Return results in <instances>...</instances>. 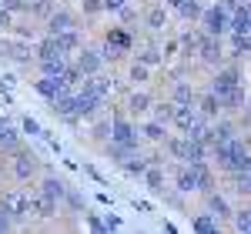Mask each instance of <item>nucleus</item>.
I'll return each instance as SVG.
<instances>
[{"instance_id":"aec40b11","label":"nucleus","mask_w":251,"mask_h":234,"mask_svg":"<svg viewBox=\"0 0 251 234\" xmlns=\"http://www.w3.org/2000/svg\"><path fill=\"white\" fill-rule=\"evenodd\" d=\"M201 37H204V30H201V27H198V23H194L191 30H184V34H181V57H198V50H201Z\"/></svg>"},{"instance_id":"0eeeda50","label":"nucleus","mask_w":251,"mask_h":234,"mask_svg":"<svg viewBox=\"0 0 251 234\" xmlns=\"http://www.w3.org/2000/svg\"><path fill=\"white\" fill-rule=\"evenodd\" d=\"M0 201L7 204V211L14 214V221H30V217H37V204H34V194H30V191L10 187V191L0 194Z\"/></svg>"},{"instance_id":"72a5a7b5","label":"nucleus","mask_w":251,"mask_h":234,"mask_svg":"<svg viewBox=\"0 0 251 234\" xmlns=\"http://www.w3.org/2000/svg\"><path fill=\"white\" fill-rule=\"evenodd\" d=\"M91 140H97V144L111 140V117H91Z\"/></svg>"},{"instance_id":"f257e3e1","label":"nucleus","mask_w":251,"mask_h":234,"mask_svg":"<svg viewBox=\"0 0 251 234\" xmlns=\"http://www.w3.org/2000/svg\"><path fill=\"white\" fill-rule=\"evenodd\" d=\"M211 161L221 174H234V171H251V147L248 140L238 134L231 140L211 144Z\"/></svg>"},{"instance_id":"a19ab883","label":"nucleus","mask_w":251,"mask_h":234,"mask_svg":"<svg viewBox=\"0 0 251 234\" xmlns=\"http://www.w3.org/2000/svg\"><path fill=\"white\" fill-rule=\"evenodd\" d=\"M127 80H131L134 87H144V84L151 80V67H148V64H141V60H134V64L127 67Z\"/></svg>"},{"instance_id":"ddd939ff","label":"nucleus","mask_w":251,"mask_h":234,"mask_svg":"<svg viewBox=\"0 0 251 234\" xmlns=\"http://www.w3.org/2000/svg\"><path fill=\"white\" fill-rule=\"evenodd\" d=\"M198 117H201V111H198V104H174V114H171V127L177 131V134H188L194 124H198Z\"/></svg>"},{"instance_id":"3c124183","label":"nucleus","mask_w":251,"mask_h":234,"mask_svg":"<svg viewBox=\"0 0 251 234\" xmlns=\"http://www.w3.org/2000/svg\"><path fill=\"white\" fill-rule=\"evenodd\" d=\"M117 17H121V23H134V20H137V10H134V3L127 0V3H124V7L117 10Z\"/></svg>"},{"instance_id":"c756f323","label":"nucleus","mask_w":251,"mask_h":234,"mask_svg":"<svg viewBox=\"0 0 251 234\" xmlns=\"http://www.w3.org/2000/svg\"><path fill=\"white\" fill-rule=\"evenodd\" d=\"M171 100L174 104H198V94H194V87L188 84V80H174L171 84Z\"/></svg>"},{"instance_id":"4d7b16f0","label":"nucleus","mask_w":251,"mask_h":234,"mask_svg":"<svg viewBox=\"0 0 251 234\" xmlns=\"http://www.w3.org/2000/svg\"><path fill=\"white\" fill-rule=\"evenodd\" d=\"M10 27H14V17H10V14L0 7V30H10Z\"/></svg>"},{"instance_id":"6e6552de","label":"nucleus","mask_w":251,"mask_h":234,"mask_svg":"<svg viewBox=\"0 0 251 234\" xmlns=\"http://www.w3.org/2000/svg\"><path fill=\"white\" fill-rule=\"evenodd\" d=\"M238 87H245V74H241L238 64H221V67H214L211 91L218 94V97H228V94H234Z\"/></svg>"},{"instance_id":"f8f14e48","label":"nucleus","mask_w":251,"mask_h":234,"mask_svg":"<svg viewBox=\"0 0 251 234\" xmlns=\"http://www.w3.org/2000/svg\"><path fill=\"white\" fill-rule=\"evenodd\" d=\"M80 27V20L74 10H67V7H57L50 17L44 20V34H64V30H74Z\"/></svg>"},{"instance_id":"603ef678","label":"nucleus","mask_w":251,"mask_h":234,"mask_svg":"<svg viewBox=\"0 0 251 234\" xmlns=\"http://www.w3.org/2000/svg\"><path fill=\"white\" fill-rule=\"evenodd\" d=\"M87 228L97 234H107V224H104V217H97V214H87Z\"/></svg>"},{"instance_id":"a18cd8bd","label":"nucleus","mask_w":251,"mask_h":234,"mask_svg":"<svg viewBox=\"0 0 251 234\" xmlns=\"http://www.w3.org/2000/svg\"><path fill=\"white\" fill-rule=\"evenodd\" d=\"M151 114L154 120H164V124H171V114H174V100H154V107H151Z\"/></svg>"},{"instance_id":"052dcab7","label":"nucleus","mask_w":251,"mask_h":234,"mask_svg":"<svg viewBox=\"0 0 251 234\" xmlns=\"http://www.w3.org/2000/svg\"><path fill=\"white\" fill-rule=\"evenodd\" d=\"M248 3H251V0H248Z\"/></svg>"},{"instance_id":"49530a36","label":"nucleus","mask_w":251,"mask_h":234,"mask_svg":"<svg viewBox=\"0 0 251 234\" xmlns=\"http://www.w3.org/2000/svg\"><path fill=\"white\" fill-rule=\"evenodd\" d=\"M0 7L10 14V17H20V14H30V0H0Z\"/></svg>"},{"instance_id":"c85d7f7f","label":"nucleus","mask_w":251,"mask_h":234,"mask_svg":"<svg viewBox=\"0 0 251 234\" xmlns=\"http://www.w3.org/2000/svg\"><path fill=\"white\" fill-rule=\"evenodd\" d=\"M228 47H231L228 57H234V60L251 57V34H228Z\"/></svg>"},{"instance_id":"13d9d810","label":"nucleus","mask_w":251,"mask_h":234,"mask_svg":"<svg viewBox=\"0 0 251 234\" xmlns=\"http://www.w3.org/2000/svg\"><path fill=\"white\" fill-rule=\"evenodd\" d=\"M225 3H228V7H231V10H234L238 3H248V0H225Z\"/></svg>"},{"instance_id":"4c0bfd02","label":"nucleus","mask_w":251,"mask_h":234,"mask_svg":"<svg viewBox=\"0 0 251 234\" xmlns=\"http://www.w3.org/2000/svg\"><path fill=\"white\" fill-rule=\"evenodd\" d=\"M17 147H20V134L7 124V120H0V151L10 154V151H17Z\"/></svg>"},{"instance_id":"393cba45","label":"nucleus","mask_w":251,"mask_h":234,"mask_svg":"<svg viewBox=\"0 0 251 234\" xmlns=\"http://www.w3.org/2000/svg\"><path fill=\"white\" fill-rule=\"evenodd\" d=\"M191 231L194 234H218L221 231V221H218L211 211H201V214L191 217Z\"/></svg>"},{"instance_id":"20e7f679","label":"nucleus","mask_w":251,"mask_h":234,"mask_svg":"<svg viewBox=\"0 0 251 234\" xmlns=\"http://www.w3.org/2000/svg\"><path fill=\"white\" fill-rule=\"evenodd\" d=\"M0 57L10 60V64H30V60H37V47H34V40L3 30V37H0Z\"/></svg>"},{"instance_id":"8fccbe9b","label":"nucleus","mask_w":251,"mask_h":234,"mask_svg":"<svg viewBox=\"0 0 251 234\" xmlns=\"http://www.w3.org/2000/svg\"><path fill=\"white\" fill-rule=\"evenodd\" d=\"M14 224H17V221H14V214H10V211H7V204L0 201V234H3V231H10Z\"/></svg>"},{"instance_id":"6ab92c4d","label":"nucleus","mask_w":251,"mask_h":234,"mask_svg":"<svg viewBox=\"0 0 251 234\" xmlns=\"http://www.w3.org/2000/svg\"><path fill=\"white\" fill-rule=\"evenodd\" d=\"M80 91H87V94H94V97H100L104 104H107V97L114 94V80L104 77V74H91V77H84Z\"/></svg>"},{"instance_id":"bb28decb","label":"nucleus","mask_w":251,"mask_h":234,"mask_svg":"<svg viewBox=\"0 0 251 234\" xmlns=\"http://www.w3.org/2000/svg\"><path fill=\"white\" fill-rule=\"evenodd\" d=\"M141 181H144V187H148L151 194H164V191H168V187H164V167H161V164H151Z\"/></svg>"},{"instance_id":"4be33fe9","label":"nucleus","mask_w":251,"mask_h":234,"mask_svg":"<svg viewBox=\"0 0 251 234\" xmlns=\"http://www.w3.org/2000/svg\"><path fill=\"white\" fill-rule=\"evenodd\" d=\"M228 34H251V3H238L231 10V30Z\"/></svg>"},{"instance_id":"5701e85b","label":"nucleus","mask_w":251,"mask_h":234,"mask_svg":"<svg viewBox=\"0 0 251 234\" xmlns=\"http://www.w3.org/2000/svg\"><path fill=\"white\" fill-rule=\"evenodd\" d=\"M144 27L157 34V30H164L168 27V3H154V7H148V14H144Z\"/></svg>"},{"instance_id":"a878e982","label":"nucleus","mask_w":251,"mask_h":234,"mask_svg":"<svg viewBox=\"0 0 251 234\" xmlns=\"http://www.w3.org/2000/svg\"><path fill=\"white\" fill-rule=\"evenodd\" d=\"M34 204H37V217H44V221L57 217V208H60V201H57V197L44 194V191H34Z\"/></svg>"},{"instance_id":"9d476101","label":"nucleus","mask_w":251,"mask_h":234,"mask_svg":"<svg viewBox=\"0 0 251 234\" xmlns=\"http://www.w3.org/2000/svg\"><path fill=\"white\" fill-rule=\"evenodd\" d=\"M37 154L34 151H27L24 144H20L17 151H10V171H14V177L17 181H30V177L37 174Z\"/></svg>"},{"instance_id":"1a4fd4ad","label":"nucleus","mask_w":251,"mask_h":234,"mask_svg":"<svg viewBox=\"0 0 251 234\" xmlns=\"http://www.w3.org/2000/svg\"><path fill=\"white\" fill-rule=\"evenodd\" d=\"M34 91H37L47 104H54L60 94H67V91H74V87L67 84L64 74H40V80H34Z\"/></svg>"},{"instance_id":"9b49d317","label":"nucleus","mask_w":251,"mask_h":234,"mask_svg":"<svg viewBox=\"0 0 251 234\" xmlns=\"http://www.w3.org/2000/svg\"><path fill=\"white\" fill-rule=\"evenodd\" d=\"M225 44H221V37H214V34H204L201 37V50H198V60L204 64V67H221L225 64Z\"/></svg>"},{"instance_id":"39448f33","label":"nucleus","mask_w":251,"mask_h":234,"mask_svg":"<svg viewBox=\"0 0 251 234\" xmlns=\"http://www.w3.org/2000/svg\"><path fill=\"white\" fill-rule=\"evenodd\" d=\"M111 140L141 147V124H137L127 111H114V114H111Z\"/></svg>"},{"instance_id":"6e6d98bb","label":"nucleus","mask_w":251,"mask_h":234,"mask_svg":"<svg viewBox=\"0 0 251 234\" xmlns=\"http://www.w3.org/2000/svg\"><path fill=\"white\" fill-rule=\"evenodd\" d=\"M124 3H127V0H104V10H107V14H117Z\"/></svg>"},{"instance_id":"37998d69","label":"nucleus","mask_w":251,"mask_h":234,"mask_svg":"<svg viewBox=\"0 0 251 234\" xmlns=\"http://www.w3.org/2000/svg\"><path fill=\"white\" fill-rule=\"evenodd\" d=\"M54 10H57V7H54V0H30V17L40 20V23L50 17Z\"/></svg>"},{"instance_id":"a211bd4d","label":"nucleus","mask_w":251,"mask_h":234,"mask_svg":"<svg viewBox=\"0 0 251 234\" xmlns=\"http://www.w3.org/2000/svg\"><path fill=\"white\" fill-rule=\"evenodd\" d=\"M204 208H208V211H211V214L218 217L221 224H225V221L231 224L234 208H231V201H228V197L221 194V191H208V194H204Z\"/></svg>"},{"instance_id":"dca6fc26","label":"nucleus","mask_w":251,"mask_h":234,"mask_svg":"<svg viewBox=\"0 0 251 234\" xmlns=\"http://www.w3.org/2000/svg\"><path fill=\"white\" fill-rule=\"evenodd\" d=\"M174 191H181V194H198V167L194 164H177L174 167Z\"/></svg>"},{"instance_id":"864d4df0","label":"nucleus","mask_w":251,"mask_h":234,"mask_svg":"<svg viewBox=\"0 0 251 234\" xmlns=\"http://www.w3.org/2000/svg\"><path fill=\"white\" fill-rule=\"evenodd\" d=\"M104 224H107V231H121V228H124V221L117 214H104Z\"/></svg>"},{"instance_id":"2f4dec72","label":"nucleus","mask_w":251,"mask_h":234,"mask_svg":"<svg viewBox=\"0 0 251 234\" xmlns=\"http://www.w3.org/2000/svg\"><path fill=\"white\" fill-rule=\"evenodd\" d=\"M34 47H37V60H44V57H57V54H64V47L57 44V37H54V34H44V37H40L37 44H34ZM37 60H34V64H37Z\"/></svg>"},{"instance_id":"412c9836","label":"nucleus","mask_w":251,"mask_h":234,"mask_svg":"<svg viewBox=\"0 0 251 234\" xmlns=\"http://www.w3.org/2000/svg\"><path fill=\"white\" fill-rule=\"evenodd\" d=\"M198 111H201L204 117H211V120H218V117L225 114V104H221V97H218L211 87H208V91L198 97Z\"/></svg>"},{"instance_id":"473e14b6","label":"nucleus","mask_w":251,"mask_h":234,"mask_svg":"<svg viewBox=\"0 0 251 234\" xmlns=\"http://www.w3.org/2000/svg\"><path fill=\"white\" fill-rule=\"evenodd\" d=\"M37 191H44V194H50V197H57L60 204H64V194H67V184H64L60 177L47 174V177H40V187H37Z\"/></svg>"},{"instance_id":"f704fd0d","label":"nucleus","mask_w":251,"mask_h":234,"mask_svg":"<svg viewBox=\"0 0 251 234\" xmlns=\"http://www.w3.org/2000/svg\"><path fill=\"white\" fill-rule=\"evenodd\" d=\"M137 60H141V64H148V67H151V70H154V67H161V64H164V47H157V44H148V47H144V50H137Z\"/></svg>"},{"instance_id":"de8ad7c7","label":"nucleus","mask_w":251,"mask_h":234,"mask_svg":"<svg viewBox=\"0 0 251 234\" xmlns=\"http://www.w3.org/2000/svg\"><path fill=\"white\" fill-rule=\"evenodd\" d=\"M80 14H84V17H97V14H104V0H80Z\"/></svg>"},{"instance_id":"5fc2aeb1","label":"nucleus","mask_w":251,"mask_h":234,"mask_svg":"<svg viewBox=\"0 0 251 234\" xmlns=\"http://www.w3.org/2000/svg\"><path fill=\"white\" fill-rule=\"evenodd\" d=\"M84 174H87V177H94L97 184H107V181H104V174H100V171H97L94 164H84Z\"/></svg>"},{"instance_id":"ea45409f","label":"nucleus","mask_w":251,"mask_h":234,"mask_svg":"<svg viewBox=\"0 0 251 234\" xmlns=\"http://www.w3.org/2000/svg\"><path fill=\"white\" fill-rule=\"evenodd\" d=\"M231 228H234V231H241V234H251V204H241V208H234Z\"/></svg>"},{"instance_id":"c03bdc74","label":"nucleus","mask_w":251,"mask_h":234,"mask_svg":"<svg viewBox=\"0 0 251 234\" xmlns=\"http://www.w3.org/2000/svg\"><path fill=\"white\" fill-rule=\"evenodd\" d=\"M64 208H67V211H74V214H80V211L87 208V201H84V194H80V191L67 187V194H64Z\"/></svg>"},{"instance_id":"7c9ffc66","label":"nucleus","mask_w":251,"mask_h":234,"mask_svg":"<svg viewBox=\"0 0 251 234\" xmlns=\"http://www.w3.org/2000/svg\"><path fill=\"white\" fill-rule=\"evenodd\" d=\"M148 167H151V157H144L141 151H137L134 157H127V161L121 164V171H124L127 177H144V171H148Z\"/></svg>"},{"instance_id":"c9c22d12","label":"nucleus","mask_w":251,"mask_h":234,"mask_svg":"<svg viewBox=\"0 0 251 234\" xmlns=\"http://www.w3.org/2000/svg\"><path fill=\"white\" fill-rule=\"evenodd\" d=\"M40 74H64L67 67H71V60H67V54H57V57H44L37 60Z\"/></svg>"},{"instance_id":"b1692460","label":"nucleus","mask_w":251,"mask_h":234,"mask_svg":"<svg viewBox=\"0 0 251 234\" xmlns=\"http://www.w3.org/2000/svg\"><path fill=\"white\" fill-rule=\"evenodd\" d=\"M141 137H144V140H151V144H164V140H168V124L151 117V120H144V124H141Z\"/></svg>"},{"instance_id":"cd10ccee","label":"nucleus","mask_w":251,"mask_h":234,"mask_svg":"<svg viewBox=\"0 0 251 234\" xmlns=\"http://www.w3.org/2000/svg\"><path fill=\"white\" fill-rule=\"evenodd\" d=\"M228 191L238 197H251V171H234L228 174Z\"/></svg>"},{"instance_id":"7ed1b4c3","label":"nucleus","mask_w":251,"mask_h":234,"mask_svg":"<svg viewBox=\"0 0 251 234\" xmlns=\"http://www.w3.org/2000/svg\"><path fill=\"white\" fill-rule=\"evenodd\" d=\"M198 27H201L204 34H214V37H228V30H231V7H228L225 0L208 3L204 14H201V20H198Z\"/></svg>"},{"instance_id":"423d86ee","label":"nucleus","mask_w":251,"mask_h":234,"mask_svg":"<svg viewBox=\"0 0 251 234\" xmlns=\"http://www.w3.org/2000/svg\"><path fill=\"white\" fill-rule=\"evenodd\" d=\"M134 50V37H131V30H124V27H111L107 34H104V47H100V54L104 60H124L127 54Z\"/></svg>"},{"instance_id":"f03ea898","label":"nucleus","mask_w":251,"mask_h":234,"mask_svg":"<svg viewBox=\"0 0 251 234\" xmlns=\"http://www.w3.org/2000/svg\"><path fill=\"white\" fill-rule=\"evenodd\" d=\"M164 147H168V154H171L174 161H184V164H208V157H211V147H208L204 140L191 137V134L168 137Z\"/></svg>"},{"instance_id":"09e8293b","label":"nucleus","mask_w":251,"mask_h":234,"mask_svg":"<svg viewBox=\"0 0 251 234\" xmlns=\"http://www.w3.org/2000/svg\"><path fill=\"white\" fill-rule=\"evenodd\" d=\"M20 131L30 137H44V127H40V120H34V117H24L20 120Z\"/></svg>"},{"instance_id":"f3484780","label":"nucleus","mask_w":251,"mask_h":234,"mask_svg":"<svg viewBox=\"0 0 251 234\" xmlns=\"http://www.w3.org/2000/svg\"><path fill=\"white\" fill-rule=\"evenodd\" d=\"M74 64L84 70V77H91V74H100V70H104V64H107V60H104V54L94 50V47H80L77 57H74Z\"/></svg>"},{"instance_id":"e433bc0d","label":"nucleus","mask_w":251,"mask_h":234,"mask_svg":"<svg viewBox=\"0 0 251 234\" xmlns=\"http://www.w3.org/2000/svg\"><path fill=\"white\" fill-rule=\"evenodd\" d=\"M57 37V44L64 47V54H77L80 47H84V40H80V30L74 27V30H64V34H54Z\"/></svg>"},{"instance_id":"58836bf2","label":"nucleus","mask_w":251,"mask_h":234,"mask_svg":"<svg viewBox=\"0 0 251 234\" xmlns=\"http://www.w3.org/2000/svg\"><path fill=\"white\" fill-rule=\"evenodd\" d=\"M204 7H208L204 0H184V3L177 7V14L188 20V23H198V20H201V14H204Z\"/></svg>"},{"instance_id":"79ce46f5","label":"nucleus","mask_w":251,"mask_h":234,"mask_svg":"<svg viewBox=\"0 0 251 234\" xmlns=\"http://www.w3.org/2000/svg\"><path fill=\"white\" fill-rule=\"evenodd\" d=\"M194 167H198V194L214 191V171H211V164H194Z\"/></svg>"},{"instance_id":"4468645a","label":"nucleus","mask_w":251,"mask_h":234,"mask_svg":"<svg viewBox=\"0 0 251 234\" xmlns=\"http://www.w3.org/2000/svg\"><path fill=\"white\" fill-rule=\"evenodd\" d=\"M154 107V94L151 91H144V87H134V91H127V97H124V111L131 117H141L148 114Z\"/></svg>"},{"instance_id":"bf43d9fd","label":"nucleus","mask_w":251,"mask_h":234,"mask_svg":"<svg viewBox=\"0 0 251 234\" xmlns=\"http://www.w3.org/2000/svg\"><path fill=\"white\" fill-rule=\"evenodd\" d=\"M248 111H251V94H248Z\"/></svg>"},{"instance_id":"2eb2a0df","label":"nucleus","mask_w":251,"mask_h":234,"mask_svg":"<svg viewBox=\"0 0 251 234\" xmlns=\"http://www.w3.org/2000/svg\"><path fill=\"white\" fill-rule=\"evenodd\" d=\"M50 111L64 120V124H80V114H77V91H67V94H60L54 104H50Z\"/></svg>"}]
</instances>
